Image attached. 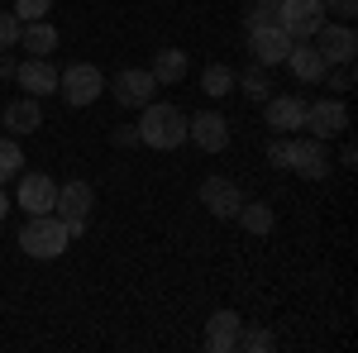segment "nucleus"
<instances>
[{
  "mask_svg": "<svg viewBox=\"0 0 358 353\" xmlns=\"http://www.w3.org/2000/svg\"><path fill=\"white\" fill-rule=\"evenodd\" d=\"M138 138L148 143V148H177V143H187V115L177 106H163V101H148L143 106V124H138Z\"/></svg>",
  "mask_w": 358,
  "mask_h": 353,
  "instance_id": "1",
  "label": "nucleus"
},
{
  "mask_svg": "<svg viewBox=\"0 0 358 353\" xmlns=\"http://www.w3.org/2000/svg\"><path fill=\"white\" fill-rule=\"evenodd\" d=\"M67 239H72V234H67V224H62L53 210H48V215H34L24 229H20V248H24L29 258H38V263H48V258H62Z\"/></svg>",
  "mask_w": 358,
  "mask_h": 353,
  "instance_id": "2",
  "label": "nucleus"
},
{
  "mask_svg": "<svg viewBox=\"0 0 358 353\" xmlns=\"http://www.w3.org/2000/svg\"><path fill=\"white\" fill-rule=\"evenodd\" d=\"M57 91H62L67 106H91V101L106 91V77H101L96 62H67V67L57 72Z\"/></svg>",
  "mask_w": 358,
  "mask_h": 353,
  "instance_id": "3",
  "label": "nucleus"
},
{
  "mask_svg": "<svg viewBox=\"0 0 358 353\" xmlns=\"http://www.w3.org/2000/svg\"><path fill=\"white\" fill-rule=\"evenodd\" d=\"M325 24V5L320 0H277V29L296 38H310L315 29Z\"/></svg>",
  "mask_w": 358,
  "mask_h": 353,
  "instance_id": "4",
  "label": "nucleus"
},
{
  "mask_svg": "<svg viewBox=\"0 0 358 353\" xmlns=\"http://www.w3.org/2000/svg\"><path fill=\"white\" fill-rule=\"evenodd\" d=\"M310 38H315V53L325 62H354V53H358V34L349 24H320Z\"/></svg>",
  "mask_w": 358,
  "mask_h": 353,
  "instance_id": "5",
  "label": "nucleus"
},
{
  "mask_svg": "<svg viewBox=\"0 0 358 353\" xmlns=\"http://www.w3.org/2000/svg\"><path fill=\"white\" fill-rule=\"evenodd\" d=\"M301 129H310V138H334L349 129V110H344V101H315V106H306Z\"/></svg>",
  "mask_w": 358,
  "mask_h": 353,
  "instance_id": "6",
  "label": "nucleus"
},
{
  "mask_svg": "<svg viewBox=\"0 0 358 353\" xmlns=\"http://www.w3.org/2000/svg\"><path fill=\"white\" fill-rule=\"evenodd\" d=\"M287 172H301L306 182H320V177H330L325 138H292V167H287Z\"/></svg>",
  "mask_w": 358,
  "mask_h": 353,
  "instance_id": "7",
  "label": "nucleus"
},
{
  "mask_svg": "<svg viewBox=\"0 0 358 353\" xmlns=\"http://www.w3.org/2000/svg\"><path fill=\"white\" fill-rule=\"evenodd\" d=\"M248 53H253L258 67H277V62H287V53H292V34H282L277 24L253 29L248 34Z\"/></svg>",
  "mask_w": 358,
  "mask_h": 353,
  "instance_id": "8",
  "label": "nucleus"
},
{
  "mask_svg": "<svg viewBox=\"0 0 358 353\" xmlns=\"http://www.w3.org/2000/svg\"><path fill=\"white\" fill-rule=\"evenodd\" d=\"M201 206H206L215 219H234L239 206H244V196H239V187H234L229 177H210V182L201 187Z\"/></svg>",
  "mask_w": 358,
  "mask_h": 353,
  "instance_id": "9",
  "label": "nucleus"
},
{
  "mask_svg": "<svg viewBox=\"0 0 358 353\" xmlns=\"http://www.w3.org/2000/svg\"><path fill=\"white\" fill-rule=\"evenodd\" d=\"M20 206H24L29 215H48V210L57 206V182H53V177H43V172L20 177Z\"/></svg>",
  "mask_w": 358,
  "mask_h": 353,
  "instance_id": "10",
  "label": "nucleus"
},
{
  "mask_svg": "<svg viewBox=\"0 0 358 353\" xmlns=\"http://www.w3.org/2000/svg\"><path fill=\"white\" fill-rule=\"evenodd\" d=\"M187 138H192V143H201L206 153H220L224 143H229V124H224L220 110H206V115L187 120Z\"/></svg>",
  "mask_w": 358,
  "mask_h": 353,
  "instance_id": "11",
  "label": "nucleus"
},
{
  "mask_svg": "<svg viewBox=\"0 0 358 353\" xmlns=\"http://www.w3.org/2000/svg\"><path fill=\"white\" fill-rule=\"evenodd\" d=\"M115 101L120 106H148L153 101V91H158V82H153V72H138V67H129V72H120L110 82Z\"/></svg>",
  "mask_w": 358,
  "mask_h": 353,
  "instance_id": "12",
  "label": "nucleus"
},
{
  "mask_svg": "<svg viewBox=\"0 0 358 353\" xmlns=\"http://www.w3.org/2000/svg\"><path fill=\"white\" fill-rule=\"evenodd\" d=\"M15 82H20V91H29V96H48V91H57V67L48 57H29V62L15 67Z\"/></svg>",
  "mask_w": 358,
  "mask_h": 353,
  "instance_id": "13",
  "label": "nucleus"
},
{
  "mask_svg": "<svg viewBox=\"0 0 358 353\" xmlns=\"http://www.w3.org/2000/svg\"><path fill=\"white\" fill-rule=\"evenodd\" d=\"M239 329H244V320H239L234 310H215V315L206 320V349H210V353L239 349Z\"/></svg>",
  "mask_w": 358,
  "mask_h": 353,
  "instance_id": "14",
  "label": "nucleus"
},
{
  "mask_svg": "<svg viewBox=\"0 0 358 353\" xmlns=\"http://www.w3.org/2000/svg\"><path fill=\"white\" fill-rule=\"evenodd\" d=\"M91 206H96V191H91V182H67V187L57 191V219L67 224V219H86L91 215Z\"/></svg>",
  "mask_w": 358,
  "mask_h": 353,
  "instance_id": "15",
  "label": "nucleus"
},
{
  "mask_svg": "<svg viewBox=\"0 0 358 353\" xmlns=\"http://www.w3.org/2000/svg\"><path fill=\"white\" fill-rule=\"evenodd\" d=\"M301 124H306V101H296V96H268V129L292 134Z\"/></svg>",
  "mask_w": 358,
  "mask_h": 353,
  "instance_id": "16",
  "label": "nucleus"
},
{
  "mask_svg": "<svg viewBox=\"0 0 358 353\" xmlns=\"http://www.w3.org/2000/svg\"><path fill=\"white\" fill-rule=\"evenodd\" d=\"M287 62H292V72H296L301 82H320V77L330 72V62H325V57L315 53L310 43H301V38L292 43V53H287Z\"/></svg>",
  "mask_w": 358,
  "mask_h": 353,
  "instance_id": "17",
  "label": "nucleus"
},
{
  "mask_svg": "<svg viewBox=\"0 0 358 353\" xmlns=\"http://www.w3.org/2000/svg\"><path fill=\"white\" fill-rule=\"evenodd\" d=\"M20 38H24V53H34V57H48L57 48V29L48 24V20H29V24H20Z\"/></svg>",
  "mask_w": 358,
  "mask_h": 353,
  "instance_id": "18",
  "label": "nucleus"
},
{
  "mask_svg": "<svg viewBox=\"0 0 358 353\" xmlns=\"http://www.w3.org/2000/svg\"><path fill=\"white\" fill-rule=\"evenodd\" d=\"M43 124V110H38V101L29 96V101H10L5 106V129H15V134H34Z\"/></svg>",
  "mask_w": 358,
  "mask_h": 353,
  "instance_id": "19",
  "label": "nucleus"
},
{
  "mask_svg": "<svg viewBox=\"0 0 358 353\" xmlns=\"http://www.w3.org/2000/svg\"><path fill=\"white\" fill-rule=\"evenodd\" d=\"M148 72H153V82H158V86H177V82H182V72H187V53H182V48H163V53L153 57Z\"/></svg>",
  "mask_w": 358,
  "mask_h": 353,
  "instance_id": "20",
  "label": "nucleus"
},
{
  "mask_svg": "<svg viewBox=\"0 0 358 353\" xmlns=\"http://www.w3.org/2000/svg\"><path fill=\"white\" fill-rule=\"evenodd\" d=\"M234 219L244 224L248 234H268V229H273V206H263V201H244Z\"/></svg>",
  "mask_w": 358,
  "mask_h": 353,
  "instance_id": "21",
  "label": "nucleus"
},
{
  "mask_svg": "<svg viewBox=\"0 0 358 353\" xmlns=\"http://www.w3.org/2000/svg\"><path fill=\"white\" fill-rule=\"evenodd\" d=\"M201 91H206V96H215V101L229 96V91H234V72H229L224 62H210V67L201 72Z\"/></svg>",
  "mask_w": 358,
  "mask_h": 353,
  "instance_id": "22",
  "label": "nucleus"
},
{
  "mask_svg": "<svg viewBox=\"0 0 358 353\" xmlns=\"http://www.w3.org/2000/svg\"><path fill=\"white\" fill-rule=\"evenodd\" d=\"M239 91H244L248 101H268V96H273V86H268V67H248L244 77H239Z\"/></svg>",
  "mask_w": 358,
  "mask_h": 353,
  "instance_id": "23",
  "label": "nucleus"
},
{
  "mask_svg": "<svg viewBox=\"0 0 358 353\" xmlns=\"http://www.w3.org/2000/svg\"><path fill=\"white\" fill-rule=\"evenodd\" d=\"M20 167H24V153H20V143H15V138H0V182L20 177Z\"/></svg>",
  "mask_w": 358,
  "mask_h": 353,
  "instance_id": "24",
  "label": "nucleus"
},
{
  "mask_svg": "<svg viewBox=\"0 0 358 353\" xmlns=\"http://www.w3.org/2000/svg\"><path fill=\"white\" fill-rule=\"evenodd\" d=\"M239 349H248V353H268L273 349V334H268V329H239Z\"/></svg>",
  "mask_w": 358,
  "mask_h": 353,
  "instance_id": "25",
  "label": "nucleus"
},
{
  "mask_svg": "<svg viewBox=\"0 0 358 353\" xmlns=\"http://www.w3.org/2000/svg\"><path fill=\"white\" fill-rule=\"evenodd\" d=\"M268 24H277V0H258V5L248 10V34H253V29H268Z\"/></svg>",
  "mask_w": 358,
  "mask_h": 353,
  "instance_id": "26",
  "label": "nucleus"
},
{
  "mask_svg": "<svg viewBox=\"0 0 358 353\" xmlns=\"http://www.w3.org/2000/svg\"><path fill=\"white\" fill-rule=\"evenodd\" d=\"M53 10V0H15V20L20 24H29V20H43Z\"/></svg>",
  "mask_w": 358,
  "mask_h": 353,
  "instance_id": "27",
  "label": "nucleus"
},
{
  "mask_svg": "<svg viewBox=\"0 0 358 353\" xmlns=\"http://www.w3.org/2000/svg\"><path fill=\"white\" fill-rule=\"evenodd\" d=\"M15 43H20V20H15V10H0V53Z\"/></svg>",
  "mask_w": 358,
  "mask_h": 353,
  "instance_id": "28",
  "label": "nucleus"
},
{
  "mask_svg": "<svg viewBox=\"0 0 358 353\" xmlns=\"http://www.w3.org/2000/svg\"><path fill=\"white\" fill-rule=\"evenodd\" d=\"M268 163L282 167V172L292 167V138H287V134H277V138H273V148H268Z\"/></svg>",
  "mask_w": 358,
  "mask_h": 353,
  "instance_id": "29",
  "label": "nucleus"
},
{
  "mask_svg": "<svg viewBox=\"0 0 358 353\" xmlns=\"http://www.w3.org/2000/svg\"><path fill=\"white\" fill-rule=\"evenodd\" d=\"M354 86V62H334V77H330V91H349Z\"/></svg>",
  "mask_w": 358,
  "mask_h": 353,
  "instance_id": "30",
  "label": "nucleus"
},
{
  "mask_svg": "<svg viewBox=\"0 0 358 353\" xmlns=\"http://www.w3.org/2000/svg\"><path fill=\"white\" fill-rule=\"evenodd\" d=\"M320 5H330L334 15H344V20H354V15H358V0H320Z\"/></svg>",
  "mask_w": 358,
  "mask_h": 353,
  "instance_id": "31",
  "label": "nucleus"
},
{
  "mask_svg": "<svg viewBox=\"0 0 358 353\" xmlns=\"http://www.w3.org/2000/svg\"><path fill=\"white\" fill-rule=\"evenodd\" d=\"M0 77H15V62H10L5 53H0Z\"/></svg>",
  "mask_w": 358,
  "mask_h": 353,
  "instance_id": "32",
  "label": "nucleus"
},
{
  "mask_svg": "<svg viewBox=\"0 0 358 353\" xmlns=\"http://www.w3.org/2000/svg\"><path fill=\"white\" fill-rule=\"evenodd\" d=\"M5 210H10V201H5V191H0V219H5Z\"/></svg>",
  "mask_w": 358,
  "mask_h": 353,
  "instance_id": "33",
  "label": "nucleus"
}]
</instances>
